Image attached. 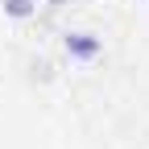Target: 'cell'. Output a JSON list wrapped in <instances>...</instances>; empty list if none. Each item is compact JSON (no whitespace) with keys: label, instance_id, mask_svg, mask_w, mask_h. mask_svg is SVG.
Instances as JSON below:
<instances>
[{"label":"cell","instance_id":"cell-2","mask_svg":"<svg viewBox=\"0 0 149 149\" xmlns=\"http://www.w3.org/2000/svg\"><path fill=\"white\" fill-rule=\"evenodd\" d=\"M0 8H4L8 21H29L37 13V0H0Z\"/></svg>","mask_w":149,"mask_h":149},{"label":"cell","instance_id":"cell-1","mask_svg":"<svg viewBox=\"0 0 149 149\" xmlns=\"http://www.w3.org/2000/svg\"><path fill=\"white\" fill-rule=\"evenodd\" d=\"M62 54L70 62H79V66H91V62H100L104 42H100V33H91V29H66L62 33Z\"/></svg>","mask_w":149,"mask_h":149},{"label":"cell","instance_id":"cell-3","mask_svg":"<svg viewBox=\"0 0 149 149\" xmlns=\"http://www.w3.org/2000/svg\"><path fill=\"white\" fill-rule=\"evenodd\" d=\"M37 4H50V8H58V4H66V0H37Z\"/></svg>","mask_w":149,"mask_h":149},{"label":"cell","instance_id":"cell-4","mask_svg":"<svg viewBox=\"0 0 149 149\" xmlns=\"http://www.w3.org/2000/svg\"><path fill=\"white\" fill-rule=\"evenodd\" d=\"M141 4H149V0H141Z\"/></svg>","mask_w":149,"mask_h":149}]
</instances>
